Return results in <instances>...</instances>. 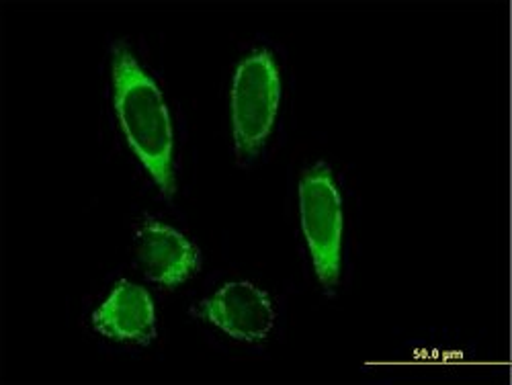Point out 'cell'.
I'll list each match as a JSON object with an SVG mask.
<instances>
[{
	"mask_svg": "<svg viewBox=\"0 0 512 385\" xmlns=\"http://www.w3.org/2000/svg\"><path fill=\"white\" fill-rule=\"evenodd\" d=\"M115 109L136 156L162 195H175L173 123L156 82L125 48L113 52Z\"/></svg>",
	"mask_w": 512,
	"mask_h": 385,
	"instance_id": "cell-1",
	"label": "cell"
},
{
	"mask_svg": "<svg viewBox=\"0 0 512 385\" xmlns=\"http://www.w3.org/2000/svg\"><path fill=\"white\" fill-rule=\"evenodd\" d=\"M93 326L117 342L148 345L156 336V312L150 293L140 285L121 281L93 314Z\"/></svg>",
	"mask_w": 512,
	"mask_h": 385,
	"instance_id": "cell-6",
	"label": "cell"
},
{
	"mask_svg": "<svg viewBox=\"0 0 512 385\" xmlns=\"http://www.w3.org/2000/svg\"><path fill=\"white\" fill-rule=\"evenodd\" d=\"M138 259L148 279L175 287L199 269V250L175 228L148 222L138 232Z\"/></svg>",
	"mask_w": 512,
	"mask_h": 385,
	"instance_id": "cell-5",
	"label": "cell"
},
{
	"mask_svg": "<svg viewBox=\"0 0 512 385\" xmlns=\"http://www.w3.org/2000/svg\"><path fill=\"white\" fill-rule=\"evenodd\" d=\"M201 314L242 342H263L275 324L269 295L248 281L224 285L201 306Z\"/></svg>",
	"mask_w": 512,
	"mask_h": 385,
	"instance_id": "cell-4",
	"label": "cell"
},
{
	"mask_svg": "<svg viewBox=\"0 0 512 385\" xmlns=\"http://www.w3.org/2000/svg\"><path fill=\"white\" fill-rule=\"evenodd\" d=\"M302 228L312 252L316 275L332 293L340 277V248H343V203L326 164L306 170L300 183Z\"/></svg>",
	"mask_w": 512,
	"mask_h": 385,
	"instance_id": "cell-3",
	"label": "cell"
},
{
	"mask_svg": "<svg viewBox=\"0 0 512 385\" xmlns=\"http://www.w3.org/2000/svg\"><path fill=\"white\" fill-rule=\"evenodd\" d=\"M281 80L273 56L254 52L236 70L232 89V121L236 152L252 158L267 142L277 117Z\"/></svg>",
	"mask_w": 512,
	"mask_h": 385,
	"instance_id": "cell-2",
	"label": "cell"
}]
</instances>
